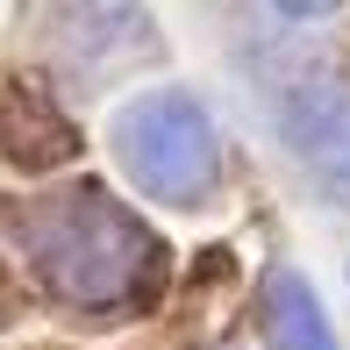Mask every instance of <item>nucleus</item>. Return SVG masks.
Listing matches in <instances>:
<instances>
[{
  "label": "nucleus",
  "instance_id": "f03ea898",
  "mask_svg": "<svg viewBox=\"0 0 350 350\" xmlns=\"http://www.w3.org/2000/svg\"><path fill=\"white\" fill-rule=\"evenodd\" d=\"M115 150L143 193L172 200V208H193L215 186V122L193 93H143V100H129L115 122Z\"/></svg>",
  "mask_w": 350,
  "mask_h": 350
},
{
  "label": "nucleus",
  "instance_id": "7ed1b4c3",
  "mask_svg": "<svg viewBox=\"0 0 350 350\" xmlns=\"http://www.w3.org/2000/svg\"><path fill=\"white\" fill-rule=\"evenodd\" d=\"M279 136L322 193L350 200V79L308 72L279 93Z\"/></svg>",
  "mask_w": 350,
  "mask_h": 350
},
{
  "label": "nucleus",
  "instance_id": "f257e3e1",
  "mask_svg": "<svg viewBox=\"0 0 350 350\" xmlns=\"http://www.w3.org/2000/svg\"><path fill=\"white\" fill-rule=\"evenodd\" d=\"M14 243L65 300H93V308L136 300L157 265V243L143 236V221L129 208H115L100 186H57L43 200H22Z\"/></svg>",
  "mask_w": 350,
  "mask_h": 350
},
{
  "label": "nucleus",
  "instance_id": "20e7f679",
  "mask_svg": "<svg viewBox=\"0 0 350 350\" xmlns=\"http://www.w3.org/2000/svg\"><path fill=\"white\" fill-rule=\"evenodd\" d=\"M265 322H272L279 350H336V336H329V322H322V308H314V293H308L300 272L265 279Z\"/></svg>",
  "mask_w": 350,
  "mask_h": 350
}]
</instances>
